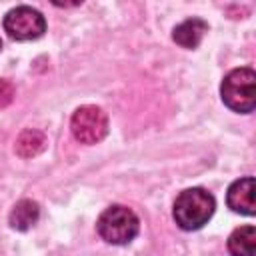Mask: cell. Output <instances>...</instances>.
Segmentation results:
<instances>
[{
    "label": "cell",
    "mask_w": 256,
    "mask_h": 256,
    "mask_svg": "<svg viewBox=\"0 0 256 256\" xmlns=\"http://www.w3.org/2000/svg\"><path fill=\"white\" fill-rule=\"evenodd\" d=\"M214 208L216 202L210 192L204 188H188L174 200L172 216L182 230H198L212 218Z\"/></svg>",
    "instance_id": "cell-1"
},
{
    "label": "cell",
    "mask_w": 256,
    "mask_h": 256,
    "mask_svg": "<svg viewBox=\"0 0 256 256\" xmlns=\"http://www.w3.org/2000/svg\"><path fill=\"white\" fill-rule=\"evenodd\" d=\"M222 102L234 110L248 114L256 106V74L252 68H236L228 72L220 86Z\"/></svg>",
    "instance_id": "cell-2"
},
{
    "label": "cell",
    "mask_w": 256,
    "mask_h": 256,
    "mask_svg": "<svg viewBox=\"0 0 256 256\" xmlns=\"http://www.w3.org/2000/svg\"><path fill=\"white\" fill-rule=\"evenodd\" d=\"M96 228H98V234L102 236V240H106L108 244L122 246L136 238V234L140 230V220L130 208L114 204L100 214Z\"/></svg>",
    "instance_id": "cell-3"
},
{
    "label": "cell",
    "mask_w": 256,
    "mask_h": 256,
    "mask_svg": "<svg viewBox=\"0 0 256 256\" xmlns=\"http://www.w3.org/2000/svg\"><path fill=\"white\" fill-rule=\"evenodd\" d=\"M72 134L82 144H96L108 134V116L98 106H80L70 120Z\"/></svg>",
    "instance_id": "cell-4"
},
{
    "label": "cell",
    "mask_w": 256,
    "mask_h": 256,
    "mask_svg": "<svg viewBox=\"0 0 256 256\" xmlns=\"http://www.w3.org/2000/svg\"><path fill=\"white\" fill-rule=\"evenodd\" d=\"M4 30L14 40H36L46 30L44 16L30 6H16L4 16Z\"/></svg>",
    "instance_id": "cell-5"
},
{
    "label": "cell",
    "mask_w": 256,
    "mask_h": 256,
    "mask_svg": "<svg viewBox=\"0 0 256 256\" xmlns=\"http://www.w3.org/2000/svg\"><path fill=\"white\" fill-rule=\"evenodd\" d=\"M254 178L252 176H246V178H240L236 182L230 184L228 188V194H226V202L228 206L234 210V212H240V214H246V216H252L254 214Z\"/></svg>",
    "instance_id": "cell-6"
},
{
    "label": "cell",
    "mask_w": 256,
    "mask_h": 256,
    "mask_svg": "<svg viewBox=\"0 0 256 256\" xmlns=\"http://www.w3.org/2000/svg\"><path fill=\"white\" fill-rule=\"evenodd\" d=\"M206 32H208V24L202 18H188V20L180 22L174 28L172 38L182 48H190L192 50V48H196L202 42V38H204Z\"/></svg>",
    "instance_id": "cell-7"
},
{
    "label": "cell",
    "mask_w": 256,
    "mask_h": 256,
    "mask_svg": "<svg viewBox=\"0 0 256 256\" xmlns=\"http://www.w3.org/2000/svg\"><path fill=\"white\" fill-rule=\"evenodd\" d=\"M228 252L232 256H254V252H256V228L254 226L236 228L228 238Z\"/></svg>",
    "instance_id": "cell-8"
},
{
    "label": "cell",
    "mask_w": 256,
    "mask_h": 256,
    "mask_svg": "<svg viewBox=\"0 0 256 256\" xmlns=\"http://www.w3.org/2000/svg\"><path fill=\"white\" fill-rule=\"evenodd\" d=\"M40 216V206L34 200H20L10 212V224L16 230H28L30 226L36 224Z\"/></svg>",
    "instance_id": "cell-9"
},
{
    "label": "cell",
    "mask_w": 256,
    "mask_h": 256,
    "mask_svg": "<svg viewBox=\"0 0 256 256\" xmlns=\"http://www.w3.org/2000/svg\"><path fill=\"white\" fill-rule=\"evenodd\" d=\"M46 148V138L42 132L38 130H24L20 134V138L16 140V152L24 158L36 156Z\"/></svg>",
    "instance_id": "cell-10"
},
{
    "label": "cell",
    "mask_w": 256,
    "mask_h": 256,
    "mask_svg": "<svg viewBox=\"0 0 256 256\" xmlns=\"http://www.w3.org/2000/svg\"><path fill=\"white\" fill-rule=\"evenodd\" d=\"M14 98V86L8 80H0V108L8 106Z\"/></svg>",
    "instance_id": "cell-11"
},
{
    "label": "cell",
    "mask_w": 256,
    "mask_h": 256,
    "mask_svg": "<svg viewBox=\"0 0 256 256\" xmlns=\"http://www.w3.org/2000/svg\"><path fill=\"white\" fill-rule=\"evenodd\" d=\"M0 48H2V42H0Z\"/></svg>",
    "instance_id": "cell-12"
}]
</instances>
